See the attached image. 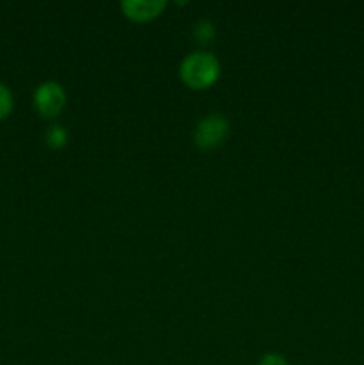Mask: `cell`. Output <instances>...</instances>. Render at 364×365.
Returning a JSON list of instances; mask_svg holds the SVG:
<instances>
[{"label":"cell","mask_w":364,"mask_h":365,"mask_svg":"<svg viewBox=\"0 0 364 365\" xmlns=\"http://www.w3.org/2000/svg\"><path fill=\"white\" fill-rule=\"evenodd\" d=\"M164 2L163 0H125L121 4V9L125 11L127 16L132 20H150V18L157 16L163 11Z\"/></svg>","instance_id":"obj_4"},{"label":"cell","mask_w":364,"mask_h":365,"mask_svg":"<svg viewBox=\"0 0 364 365\" xmlns=\"http://www.w3.org/2000/svg\"><path fill=\"white\" fill-rule=\"evenodd\" d=\"M220 73L218 59L211 52H193L182 61L181 77L191 88H206L216 81Z\"/></svg>","instance_id":"obj_1"},{"label":"cell","mask_w":364,"mask_h":365,"mask_svg":"<svg viewBox=\"0 0 364 365\" xmlns=\"http://www.w3.org/2000/svg\"><path fill=\"white\" fill-rule=\"evenodd\" d=\"M228 134V121L221 114H209L195 128V143L200 148H214Z\"/></svg>","instance_id":"obj_2"},{"label":"cell","mask_w":364,"mask_h":365,"mask_svg":"<svg viewBox=\"0 0 364 365\" xmlns=\"http://www.w3.org/2000/svg\"><path fill=\"white\" fill-rule=\"evenodd\" d=\"M34 102L41 114H45V116H56L64 107L66 95H64V89L61 88L59 82L46 81L36 89Z\"/></svg>","instance_id":"obj_3"},{"label":"cell","mask_w":364,"mask_h":365,"mask_svg":"<svg viewBox=\"0 0 364 365\" xmlns=\"http://www.w3.org/2000/svg\"><path fill=\"white\" fill-rule=\"evenodd\" d=\"M195 36L200 39V41H203V43L209 41V39L214 36V25L211 24V21L202 20L200 24H196Z\"/></svg>","instance_id":"obj_6"},{"label":"cell","mask_w":364,"mask_h":365,"mask_svg":"<svg viewBox=\"0 0 364 365\" xmlns=\"http://www.w3.org/2000/svg\"><path fill=\"white\" fill-rule=\"evenodd\" d=\"M11 107H13V96H11L9 89L4 84H0V118H6L9 114Z\"/></svg>","instance_id":"obj_7"},{"label":"cell","mask_w":364,"mask_h":365,"mask_svg":"<svg viewBox=\"0 0 364 365\" xmlns=\"http://www.w3.org/2000/svg\"><path fill=\"white\" fill-rule=\"evenodd\" d=\"M259 365H288L284 356L277 355V353H270V355H264Z\"/></svg>","instance_id":"obj_8"},{"label":"cell","mask_w":364,"mask_h":365,"mask_svg":"<svg viewBox=\"0 0 364 365\" xmlns=\"http://www.w3.org/2000/svg\"><path fill=\"white\" fill-rule=\"evenodd\" d=\"M64 141H66V132H64L63 127H59V125H52V127H49V130H46V143H49L50 146H63Z\"/></svg>","instance_id":"obj_5"}]
</instances>
